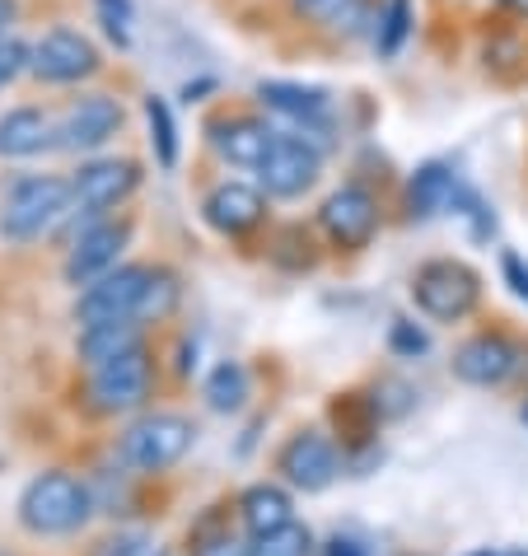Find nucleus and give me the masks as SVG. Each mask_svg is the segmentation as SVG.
<instances>
[{"label":"nucleus","instance_id":"obj_1","mask_svg":"<svg viewBox=\"0 0 528 556\" xmlns=\"http://www.w3.org/2000/svg\"><path fill=\"white\" fill-rule=\"evenodd\" d=\"M75 211V192L56 174H24L0 197V235L10 243H34Z\"/></svg>","mask_w":528,"mask_h":556},{"label":"nucleus","instance_id":"obj_2","mask_svg":"<svg viewBox=\"0 0 528 556\" xmlns=\"http://www.w3.org/2000/svg\"><path fill=\"white\" fill-rule=\"evenodd\" d=\"M85 519H89V491L80 477H71V472H42L20 496V523L38 538L71 533V529H80Z\"/></svg>","mask_w":528,"mask_h":556},{"label":"nucleus","instance_id":"obj_3","mask_svg":"<svg viewBox=\"0 0 528 556\" xmlns=\"http://www.w3.org/2000/svg\"><path fill=\"white\" fill-rule=\"evenodd\" d=\"M150 281H154V267H113L103 271L99 281L85 286L80 304H75V323L80 328H99V323H141V304L150 295Z\"/></svg>","mask_w":528,"mask_h":556},{"label":"nucleus","instance_id":"obj_4","mask_svg":"<svg viewBox=\"0 0 528 556\" xmlns=\"http://www.w3.org/2000/svg\"><path fill=\"white\" fill-rule=\"evenodd\" d=\"M192 440H197V430L188 416L154 412V416H141L136 426H127V435L117 444V458L131 472H164L192 450Z\"/></svg>","mask_w":528,"mask_h":556},{"label":"nucleus","instance_id":"obj_5","mask_svg":"<svg viewBox=\"0 0 528 556\" xmlns=\"http://www.w3.org/2000/svg\"><path fill=\"white\" fill-rule=\"evenodd\" d=\"M481 295V281L468 262H454V257H435L416 271L412 281V300L426 318L435 323H458L463 314H473V304Z\"/></svg>","mask_w":528,"mask_h":556},{"label":"nucleus","instance_id":"obj_6","mask_svg":"<svg viewBox=\"0 0 528 556\" xmlns=\"http://www.w3.org/2000/svg\"><path fill=\"white\" fill-rule=\"evenodd\" d=\"M318 174H323V150H318V141H309L304 131H276L272 150L262 154V164H257L262 192L281 197V202L304 197L318 182Z\"/></svg>","mask_w":528,"mask_h":556},{"label":"nucleus","instance_id":"obj_7","mask_svg":"<svg viewBox=\"0 0 528 556\" xmlns=\"http://www.w3.org/2000/svg\"><path fill=\"white\" fill-rule=\"evenodd\" d=\"M146 397H150V355H146V346L122 351L117 361H103V365H95V375H89V407L103 412V416L136 412Z\"/></svg>","mask_w":528,"mask_h":556},{"label":"nucleus","instance_id":"obj_8","mask_svg":"<svg viewBox=\"0 0 528 556\" xmlns=\"http://www.w3.org/2000/svg\"><path fill=\"white\" fill-rule=\"evenodd\" d=\"M136 188H141V164L136 160H95L71 178L75 211H80L85 220H103V215L117 211Z\"/></svg>","mask_w":528,"mask_h":556},{"label":"nucleus","instance_id":"obj_9","mask_svg":"<svg viewBox=\"0 0 528 556\" xmlns=\"http://www.w3.org/2000/svg\"><path fill=\"white\" fill-rule=\"evenodd\" d=\"M99 66H103L99 48L85 34H75V28H48V34L34 42V66L28 71L48 85H80Z\"/></svg>","mask_w":528,"mask_h":556},{"label":"nucleus","instance_id":"obj_10","mask_svg":"<svg viewBox=\"0 0 528 556\" xmlns=\"http://www.w3.org/2000/svg\"><path fill=\"white\" fill-rule=\"evenodd\" d=\"M122 103L113 94H85L66 108V117L56 122V150L71 154H95L122 131Z\"/></svg>","mask_w":528,"mask_h":556},{"label":"nucleus","instance_id":"obj_11","mask_svg":"<svg viewBox=\"0 0 528 556\" xmlns=\"http://www.w3.org/2000/svg\"><path fill=\"white\" fill-rule=\"evenodd\" d=\"M127 239H131V225H122V220H89L80 229V239L71 243V253H66V281L71 286H89V281H99L103 271H113L117 267V253L127 249Z\"/></svg>","mask_w":528,"mask_h":556},{"label":"nucleus","instance_id":"obj_12","mask_svg":"<svg viewBox=\"0 0 528 556\" xmlns=\"http://www.w3.org/2000/svg\"><path fill=\"white\" fill-rule=\"evenodd\" d=\"M318 220H323V229H328V239L337 243V249H365L379 229V206L365 188H337L328 202H323Z\"/></svg>","mask_w":528,"mask_h":556},{"label":"nucleus","instance_id":"obj_13","mask_svg":"<svg viewBox=\"0 0 528 556\" xmlns=\"http://www.w3.org/2000/svg\"><path fill=\"white\" fill-rule=\"evenodd\" d=\"M519 346L505 342V337H473L463 342L458 355H454V375L473 389H501V383L519 369Z\"/></svg>","mask_w":528,"mask_h":556},{"label":"nucleus","instance_id":"obj_14","mask_svg":"<svg viewBox=\"0 0 528 556\" xmlns=\"http://www.w3.org/2000/svg\"><path fill=\"white\" fill-rule=\"evenodd\" d=\"M281 472L290 486L300 491H328L337 482V450L328 435L318 430H300L286 450H281Z\"/></svg>","mask_w":528,"mask_h":556},{"label":"nucleus","instance_id":"obj_15","mask_svg":"<svg viewBox=\"0 0 528 556\" xmlns=\"http://www.w3.org/2000/svg\"><path fill=\"white\" fill-rule=\"evenodd\" d=\"M262 211H267V202H262L257 188H248V182H221V188L206 192V202H201V215H206L211 229H221V235H248Z\"/></svg>","mask_w":528,"mask_h":556},{"label":"nucleus","instance_id":"obj_16","mask_svg":"<svg viewBox=\"0 0 528 556\" xmlns=\"http://www.w3.org/2000/svg\"><path fill=\"white\" fill-rule=\"evenodd\" d=\"M257 99L281 113L290 122H300V131H314L318 122H328L332 113V99L328 89H314V85H290V80H262L257 85Z\"/></svg>","mask_w":528,"mask_h":556},{"label":"nucleus","instance_id":"obj_17","mask_svg":"<svg viewBox=\"0 0 528 556\" xmlns=\"http://www.w3.org/2000/svg\"><path fill=\"white\" fill-rule=\"evenodd\" d=\"M56 146V127L42 108H10L0 113V160H28Z\"/></svg>","mask_w":528,"mask_h":556},{"label":"nucleus","instance_id":"obj_18","mask_svg":"<svg viewBox=\"0 0 528 556\" xmlns=\"http://www.w3.org/2000/svg\"><path fill=\"white\" fill-rule=\"evenodd\" d=\"M272 141H276V131L267 127V122H257V117H229V122L215 127V150H221L229 164H239V168H257L262 154L272 150Z\"/></svg>","mask_w":528,"mask_h":556},{"label":"nucleus","instance_id":"obj_19","mask_svg":"<svg viewBox=\"0 0 528 556\" xmlns=\"http://www.w3.org/2000/svg\"><path fill=\"white\" fill-rule=\"evenodd\" d=\"M454 192H458V174L449 164H422L412 174V188H407V202L416 220H430L454 206Z\"/></svg>","mask_w":528,"mask_h":556},{"label":"nucleus","instance_id":"obj_20","mask_svg":"<svg viewBox=\"0 0 528 556\" xmlns=\"http://www.w3.org/2000/svg\"><path fill=\"white\" fill-rule=\"evenodd\" d=\"M239 515H243V529L262 538V533H276V529H286V523H294V505L281 486H248L243 491V501H239Z\"/></svg>","mask_w":528,"mask_h":556},{"label":"nucleus","instance_id":"obj_21","mask_svg":"<svg viewBox=\"0 0 528 556\" xmlns=\"http://www.w3.org/2000/svg\"><path fill=\"white\" fill-rule=\"evenodd\" d=\"M131 346H141V328H136V323H99V328L80 332V361L89 369L103 361H117V355Z\"/></svg>","mask_w":528,"mask_h":556},{"label":"nucleus","instance_id":"obj_22","mask_svg":"<svg viewBox=\"0 0 528 556\" xmlns=\"http://www.w3.org/2000/svg\"><path fill=\"white\" fill-rule=\"evenodd\" d=\"M146 122H150L154 164H160V168H178V127H174V108H168V99L150 94L146 99Z\"/></svg>","mask_w":528,"mask_h":556},{"label":"nucleus","instance_id":"obj_23","mask_svg":"<svg viewBox=\"0 0 528 556\" xmlns=\"http://www.w3.org/2000/svg\"><path fill=\"white\" fill-rule=\"evenodd\" d=\"M412 24H416V14H412V0H388V5L379 10L375 52H379L384 61H393L402 48H407V38H412Z\"/></svg>","mask_w":528,"mask_h":556},{"label":"nucleus","instance_id":"obj_24","mask_svg":"<svg viewBox=\"0 0 528 556\" xmlns=\"http://www.w3.org/2000/svg\"><path fill=\"white\" fill-rule=\"evenodd\" d=\"M248 397V369L239 361H221L206 379V403L215 412H239Z\"/></svg>","mask_w":528,"mask_h":556},{"label":"nucleus","instance_id":"obj_25","mask_svg":"<svg viewBox=\"0 0 528 556\" xmlns=\"http://www.w3.org/2000/svg\"><path fill=\"white\" fill-rule=\"evenodd\" d=\"M290 10L309 24H328V28H355L361 20V0H290Z\"/></svg>","mask_w":528,"mask_h":556},{"label":"nucleus","instance_id":"obj_26","mask_svg":"<svg viewBox=\"0 0 528 556\" xmlns=\"http://www.w3.org/2000/svg\"><path fill=\"white\" fill-rule=\"evenodd\" d=\"M248 556H314V538H309V529H300V523H286V529L276 533H262L253 547H248Z\"/></svg>","mask_w":528,"mask_h":556},{"label":"nucleus","instance_id":"obj_27","mask_svg":"<svg viewBox=\"0 0 528 556\" xmlns=\"http://www.w3.org/2000/svg\"><path fill=\"white\" fill-rule=\"evenodd\" d=\"M178 276L174 271H164V267H154V281H150V295H146V304H141V323H150V318H164L168 308L178 304Z\"/></svg>","mask_w":528,"mask_h":556},{"label":"nucleus","instance_id":"obj_28","mask_svg":"<svg viewBox=\"0 0 528 556\" xmlns=\"http://www.w3.org/2000/svg\"><path fill=\"white\" fill-rule=\"evenodd\" d=\"M95 10H99L103 34L113 38L117 48H127L131 42V0H95Z\"/></svg>","mask_w":528,"mask_h":556},{"label":"nucleus","instance_id":"obj_29","mask_svg":"<svg viewBox=\"0 0 528 556\" xmlns=\"http://www.w3.org/2000/svg\"><path fill=\"white\" fill-rule=\"evenodd\" d=\"M34 66V48H28L24 38H0V89H10L20 75Z\"/></svg>","mask_w":528,"mask_h":556},{"label":"nucleus","instance_id":"obj_30","mask_svg":"<svg viewBox=\"0 0 528 556\" xmlns=\"http://www.w3.org/2000/svg\"><path fill=\"white\" fill-rule=\"evenodd\" d=\"M95 556H150V538L141 529H122L113 538H103L95 547Z\"/></svg>","mask_w":528,"mask_h":556},{"label":"nucleus","instance_id":"obj_31","mask_svg":"<svg viewBox=\"0 0 528 556\" xmlns=\"http://www.w3.org/2000/svg\"><path fill=\"white\" fill-rule=\"evenodd\" d=\"M388 342H393V351H402V355H422L430 346V337L416 328V323H393V337H388Z\"/></svg>","mask_w":528,"mask_h":556},{"label":"nucleus","instance_id":"obj_32","mask_svg":"<svg viewBox=\"0 0 528 556\" xmlns=\"http://www.w3.org/2000/svg\"><path fill=\"white\" fill-rule=\"evenodd\" d=\"M501 276H505V286L515 290L519 300H528V262L519 253H501Z\"/></svg>","mask_w":528,"mask_h":556},{"label":"nucleus","instance_id":"obj_33","mask_svg":"<svg viewBox=\"0 0 528 556\" xmlns=\"http://www.w3.org/2000/svg\"><path fill=\"white\" fill-rule=\"evenodd\" d=\"M328 556H365V547L355 538H332L328 543Z\"/></svg>","mask_w":528,"mask_h":556},{"label":"nucleus","instance_id":"obj_34","mask_svg":"<svg viewBox=\"0 0 528 556\" xmlns=\"http://www.w3.org/2000/svg\"><path fill=\"white\" fill-rule=\"evenodd\" d=\"M14 20H20V0H0V38L10 34Z\"/></svg>","mask_w":528,"mask_h":556},{"label":"nucleus","instance_id":"obj_35","mask_svg":"<svg viewBox=\"0 0 528 556\" xmlns=\"http://www.w3.org/2000/svg\"><path fill=\"white\" fill-rule=\"evenodd\" d=\"M501 5H510V10H528V0H501Z\"/></svg>","mask_w":528,"mask_h":556},{"label":"nucleus","instance_id":"obj_36","mask_svg":"<svg viewBox=\"0 0 528 556\" xmlns=\"http://www.w3.org/2000/svg\"><path fill=\"white\" fill-rule=\"evenodd\" d=\"M477 556H528V552H477Z\"/></svg>","mask_w":528,"mask_h":556},{"label":"nucleus","instance_id":"obj_37","mask_svg":"<svg viewBox=\"0 0 528 556\" xmlns=\"http://www.w3.org/2000/svg\"><path fill=\"white\" fill-rule=\"evenodd\" d=\"M524 421H528V412H524Z\"/></svg>","mask_w":528,"mask_h":556}]
</instances>
